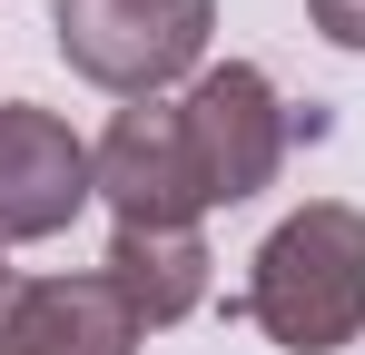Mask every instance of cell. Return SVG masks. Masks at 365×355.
I'll use <instances>...</instances> for the list:
<instances>
[{
  "instance_id": "cell-8",
  "label": "cell",
  "mask_w": 365,
  "mask_h": 355,
  "mask_svg": "<svg viewBox=\"0 0 365 355\" xmlns=\"http://www.w3.org/2000/svg\"><path fill=\"white\" fill-rule=\"evenodd\" d=\"M306 20H316L336 50H365V0H306Z\"/></svg>"
},
{
  "instance_id": "cell-1",
  "label": "cell",
  "mask_w": 365,
  "mask_h": 355,
  "mask_svg": "<svg viewBox=\"0 0 365 355\" xmlns=\"http://www.w3.org/2000/svg\"><path fill=\"white\" fill-rule=\"evenodd\" d=\"M247 326H267L287 355H336L365 336V207L346 197H316L287 227L257 247L237 296Z\"/></svg>"
},
{
  "instance_id": "cell-6",
  "label": "cell",
  "mask_w": 365,
  "mask_h": 355,
  "mask_svg": "<svg viewBox=\"0 0 365 355\" xmlns=\"http://www.w3.org/2000/svg\"><path fill=\"white\" fill-rule=\"evenodd\" d=\"M138 316L109 277H20L0 296V355H128Z\"/></svg>"
},
{
  "instance_id": "cell-9",
  "label": "cell",
  "mask_w": 365,
  "mask_h": 355,
  "mask_svg": "<svg viewBox=\"0 0 365 355\" xmlns=\"http://www.w3.org/2000/svg\"><path fill=\"white\" fill-rule=\"evenodd\" d=\"M10 287H20V277H10V267H0V296H10Z\"/></svg>"
},
{
  "instance_id": "cell-3",
  "label": "cell",
  "mask_w": 365,
  "mask_h": 355,
  "mask_svg": "<svg viewBox=\"0 0 365 355\" xmlns=\"http://www.w3.org/2000/svg\"><path fill=\"white\" fill-rule=\"evenodd\" d=\"M178 118H187V158H197V178H207V207L257 197L267 178L287 168V138H297V109H287L277 79L247 69V59L197 69V89L178 99Z\"/></svg>"
},
{
  "instance_id": "cell-7",
  "label": "cell",
  "mask_w": 365,
  "mask_h": 355,
  "mask_svg": "<svg viewBox=\"0 0 365 355\" xmlns=\"http://www.w3.org/2000/svg\"><path fill=\"white\" fill-rule=\"evenodd\" d=\"M99 277L128 296L138 326H178V316L207 306V237L197 227H119Z\"/></svg>"
},
{
  "instance_id": "cell-2",
  "label": "cell",
  "mask_w": 365,
  "mask_h": 355,
  "mask_svg": "<svg viewBox=\"0 0 365 355\" xmlns=\"http://www.w3.org/2000/svg\"><path fill=\"white\" fill-rule=\"evenodd\" d=\"M50 20H60V59L79 79H99L119 99H158L168 79L207 59L217 0H50Z\"/></svg>"
},
{
  "instance_id": "cell-4",
  "label": "cell",
  "mask_w": 365,
  "mask_h": 355,
  "mask_svg": "<svg viewBox=\"0 0 365 355\" xmlns=\"http://www.w3.org/2000/svg\"><path fill=\"white\" fill-rule=\"evenodd\" d=\"M89 168H99V197L119 207V227H197V207H207V178H197V158H187L178 99L119 109L109 138L89 148Z\"/></svg>"
},
{
  "instance_id": "cell-5",
  "label": "cell",
  "mask_w": 365,
  "mask_h": 355,
  "mask_svg": "<svg viewBox=\"0 0 365 355\" xmlns=\"http://www.w3.org/2000/svg\"><path fill=\"white\" fill-rule=\"evenodd\" d=\"M89 197H99V168L69 138V118L0 109V247L10 237H60Z\"/></svg>"
}]
</instances>
